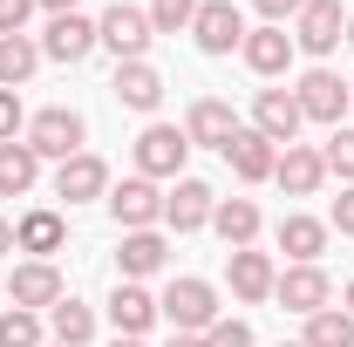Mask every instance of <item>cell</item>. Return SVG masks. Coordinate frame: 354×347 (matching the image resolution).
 <instances>
[{"instance_id": "1", "label": "cell", "mask_w": 354, "mask_h": 347, "mask_svg": "<svg viewBox=\"0 0 354 347\" xmlns=\"http://www.w3.org/2000/svg\"><path fill=\"white\" fill-rule=\"evenodd\" d=\"M95 41L109 48L116 62H150V41H157V28H150V14H143V7L116 0V7H102V21H95Z\"/></svg>"}, {"instance_id": "2", "label": "cell", "mask_w": 354, "mask_h": 347, "mask_svg": "<svg viewBox=\"0 0 354 347\" xmlns=\"http://www.w3.org/2000/svg\"><path fill=\"white\" fill-rule=\"evenodd\" d=\"M157 313L171 320V334H205L218 320V286L212 279H171L164 300H157Z\"/></svg>"}, {"instance_id": "3", "label": "cell", "mask_w": 354, "mask_h": 347, "mask_svg": "<svg viewBox=\"0 0 354 347\" xmlns=\"http://www.w3.org/2000/svg\"><path fill=\"white\" fill-rule=\"evenodd\" d=\"M88 143V123L75 109H41V116H28V150L41 157V164H68V157H82Z\"/></svg>"}, {"instance_id": "4", "label": "cell", "mask_w": 354, "mask_h": 347, "mask_svg": "<svg viewBox=\"0 0 354 347\" xmlns=\"http://www.w3.org/2000/svg\"><path fill=\"white\" fill-rule=\"evenodd\" d=\"M184 157H191V136L177 130V123H150V130L136 136V177H150V184H164V177H184Z\"/></svg>"}, {"instance_id": "5", "label": "cell", "mask_w": 354, "mask_h": 347, "mask_svg": "<svg viewBox=\"0 0 354 347\" xmlns=\"http://www.w3.org/2000/svg\"><path fill=\"white\" fill-rule=\"evenodd\" d=\"M109 218H116V232H157L164 225V191L150 184V177H123V184H109Z\"/></svg>"}, {"instance_id": "6", "label": "cell", "mask_w": 354, "mask_h": 347, "mask_svg": "<svg viewBox=\"0 0 354 347\" xmlns=\"http://www.w3.org/2000/svg\"><path fill=\"white\" fill-rule=\"evenodd\" d=\"M293 95H300V116H307V123H327V130H341V116L354 109L348 82H341L334 68H307V75L293 82Z\"/></svg>"}, {"instance_id": "7", "label": "cell", "mask_w": 354, "mask_h": 347, "mask_svg": "<svg viewBox=\"0 0 354 347\" xmlns=\"http://www.w3.org/2000/svg\"><path fill=\"white\" fill-rule=\"evenodd\" d=\"M191 41L205 48V55H239V48H245V14H239L232 0H198Z\"/></svg>"}, {"instance_id": "8", "label": "cell", "mask_w": 354, "mask_h": 347, "mask_svg": "<svg viewBox=\"0 0 354 347\" xmlns=\"http://www.w3.org/2000/svg\"><path fill=\"white\" fill-rule=\"evenodd\" d=\"M341 41H348V14H341V0H307L300 21H293V48H300V55H334Z\"/></svg>"}, {"instance_id": "9", "label": "cell", "mask_w": 354, "mask_h": 347, "mask_svg": "<svg viewBox=\"0 0 354 347\" xmlns=\"http://www.w3.org/2000/svg\"><path fill=\"white\" fill-rule=\"evenodd\" d=\"M300 123H307V116H300V95H293V88H259V95H252V130H259L266 143H279V150L300 143Z\"/></svg>"}, {"instance_id": "10", "label": "cell", "mask_w": 354, "mask_h": 347, "mask_svg": "<svg viewBox=\"0 0 354 347\" xmlns=\"http://www.w3.org/2000/svg\"><path fill=\"white\" fill-rule=\"evenodd\" d=\"M218 212V191L205 184V177H177L171 191H164V225L171 232H205Z\"/></svg>"}, {"instance_id": "11", "label": "cell", "mask_w": 354, "mask_h": 347, "mask_svg": "<svg viewBox=\"0 0 354 347\" xmlns=\"http://www.w3.org/2000/svg\"><path fill=\"white\" fill-rule=\"evenodd\" d=\"M95 21L88 14H48V28H41V62H88L95 55Z\"/></svg>"}, {"instance_id": "12", "label": "cell", "mask_w": 354, "mask_h": 347, "mask_svg": "<svg viewBox=\"0 0 354 347\" xmlns=\"http://www.w3.org/2000/svg\"><path fill=\"white\" fill-rule=\"evenodd\" d=\"M272 300L286 306V313H320V306H334V279L320 272V265H286L279 272V286H272Z\"/></svg>"}, {"instance_id": "13", "label": "cell", "mask_w": 354, "mask_h": 347, "mask_svg": "<svg viewBox=\"0 0 354 347\" xmlns=\"http://www.w3.org/2000/svg\"><path fill=\"white\" fill-rule=\"evenodd\" d=\"M55 198H68V205H95V198H109V164H102L95 150L55 164Z\"/></svg>"}, {"instance_id": "14", "label": "cell", "mask_w": 354, "mask_h": 347, "mask_svg": "<svg viewBox=\"0 0 354 347\" xmlns=\"http://www.w3.org/2000/svg\"><path fill=\"white\" fill-rule=\"evenodd\" d=\"M239 55H245V68H252V75H266V82H272V75H286V68H293V55H300V48H293V35H286V28H245V48H239Z\"/></svg>"}, {"instance_id": "15", "label": "cell", "mask_w": 354, "mask_h": 347, "mask_svg": "<svg viewBox=\"0 0 354 347\" xmlns=\"http://www.w3.org/2000/svg\"><path fill=\"white\" fill-rule=\"evenodd\" d=\"M239 130H245V123L232 116V102H218V95H198V102H191V116H184V136H191V150H198V143H205V150H225Z\"/></svg>"}, {"instance_id": "16", "label": "cell", "mask_w": 354, "mask_h": 347, "mask_svg": "<svg viewBox=\"0 0 354 347\" xmlns=\"http://www.w3.org/2000/svg\"><path fill=\"white\" fill-rule=\"evenodd\" d=\"M157 320H164V313H157V300H150L136 279H116V293H109V327H116L123 341H143Z\"/></svg>"}, {"instance_id": "17", "label": "cell", "mask_w": 354, "mask_h": 347, "mask_svg": "<svg viewBox=\"0 0 354 347\" xmlns=\"http://www.w3.org/2000/svg\"><path fill=\"white\" fill-rule=\"evenodd\" d=\"M7 300L28 306V313H48V306L62 300V272H55V259H28V265H14V279H7Z\"/></svg>"}, {"instance_id": "18", "label": "cell", "mask_w": 354, "mask_h": 347, "mask_svg": "<svg viewBox=\"0 0 354 347\" xmlns=\"http://www.w3.org/2000/svg\"><path fill=\"white\" fill-rule=\"evenodd\" d=\"M272 184H279L286 198H313V191L327 184L320 150H307V143H286V150H279V164H272Z\"/></svg>"}, {"instance_id": "19", "label": "cell", "mask_w": 354, "mask_h": 347, "mask_svg": "<svg viewBox=\"0 0 354 347\" xmlns=\"http://www.w3.org/2000/svg\"><path fill=\"white\" fill-rule=\"evenodd\" d=\"M225 164H232V177H239V184H266V177H272V164H279V143H266V136L245 123V130L225 143Z\"/></svg>"}, {"instance_id": "20", "label": "cell", "mask_w": 354, "mask_h": 347, "mask_svg": "<svg viewBox=\"0 0 354 347\" xmlns=\"http://www.w3.org/2000/svg\"><path fill=\"white\" fill-rule=\"evenodd\" d=\"M327 218H307V212H286L279 218V252L293 265H320V252H327Z\"/></svg>"}, {"instance_id": "21", "label": "cell", "mask_w": 354, "mask_h": 347, "mask_svg": "<svg viewBox=\"0 0 354 347\" xmlns=\"http://www.w3.org/2000/svg\"><path fill=\"white\" fill-rule=\"evenodd\" d=\"M171 259V245H164V232H123V245H116V279H150V272H164Z\"/></svg>"}, {"instance_id": "22", "label": "cell", "mask_w": 354, "mask_h": 347, "mask_svg": "<svg viewBox=\"0 0 354 347\" xmlns=\"http://www.w3.org/2000/svg\"><path fill=\"white\" fill-rule=\"evenodd\" d=\"M225 272H232V293H239V300H245V306L272 300V286H279V265L266 259V252H252V245H239Z\"/></svg>"}, {"instance_id": "23", "label": "cell", "mask_w": 354, "mask_h": 347, "mask_svg": "<svg viewBox=\"0 0 354 347\" xmlns=\"http://www.w3.org/2000/svg\"><path fill=\"white\" fill-rule=\"evenodd\" d=\"M62 238H68L62 212H21L14 218V252H28V259H55Z\"/></svg>"}, {"instance_id": "24", "label": "cell", "mask_w": 354, "mask_h": 347, "mask_svg": "<svg viewBox=\"0 0 354 347\" xmlns=\"http://www.w3.org/2000/svg\"><path fill=\"white\" fill-rule=\"evenodd\" d=\"M116 102L136 109V116H150V109L164 102V75H157L150 62H116Z\"/></svg>"}, {"instance_id": "25", "label": "cell", "mask_w": 354, "mask_h": 347, "mask_svg": "<svg viewBox=\"0 0 354 347\" xmlns=\"http://www.w3.org/2000/svg\"><path fill=\"white\" fill-rule=\"evenodd\" d=\"M48 341L55 347H88L95 341V306H82V300L62 293V300L48 306Z\"/></svg>"}, {"instance_id": "26", "label": "cell", "mask_w": 354, "mask_h": 347, "mask_svg": "<svg viewBox=\"0 0 354 347\" xmlns=\"http://www.w3.org/2000/svg\"><path fill=\"white\" fill-rule=\"evenodd\" d=\"M212 232H218L232 252H239V245H252V238H259V205H252V198H218Z\"/></svg>"}, {"instance_id": "27", "label": "cell", "mask_w": 354, "mask_h": 347, "mask_svg": "<svg viewBox=\"0 0 354 347\" xmlns=\"http://www.w3.org/2000/svg\"><path fill=\"white\" fill-rule=\"evenodd\" d=\"M35 177H41V157L28 150V136L21 143H0V198H28Z\"/></svg>"}, {"instance_id": "28", "label": "cell", "mask_w": 354, "mask_h": 347, "mask_svg": "<svg viewBox=\"0 0 354 347\" xmlns=\"http://www.w3.org/2000/svg\"><path fill=\"white\" fill-rule=\"evenodd\" d=\"M41 68V41L35 35H0V88H21Z\"/></svg>"}, {"instance_id": "29", "label": "cell", "mask_w": 354, "mask_h": 347, "mask_svg": "<svg viewBox=\"0 0 354 347\" xmlns=\"http://www.w3.org/2000/svg\"><path fill=\"white\" fill-rule=\"evenodd\" d=\"M300 347H354V313H348V306H320V313H307Z\"/></svg>"}, {"instance_id": "30", "label": "cell", "mask_w": 354, "mask_h": 347, "mask_svg": "<svg viewBox=\"0 0 354 347\" xmlns=\"http://www.w3.org/2000/svg\"><path fill=\"white\" fill-rule=\"evenodd\" d=\"M0 347H48L41 313H28V306H7V313H0Z\"/></svg>"}, {"instance_id": "31", "label": "cell", "mask_w": 354, "mask_h": 347, "mask_svg": "<svg viewBox=\"0 0 354 347\" xmlns=\"http://www.w3.org/2000/svg\"><path fill=\"white\" fill-rule=\"evenodd\" d=\"M143 14H150V28H157V35H191V21H198V0H150Z\"/></svg>"}, {"instance_id": "32", "label": "cell", "mask_w": 354, "mask_h": 347, "mask_svg": "<svg viewBox=\"0 0 354 347\" xmlns=\"http://www.w3.org/2000/svg\"><path fill=\"white\" fill-rule=\"evenodd\" d=\"M320 164H327V177H348V184H354V130H348V123H341V130L327 136Z\"/></svg>"}, {"instance_id": "33", "label": "cell", "mask_w": 354, "mask_h": 347, "mask_svg": "<svg viewBox=\"0 0 354 347\" xmlns=\"http://www.w3.org/2000/svg\"><path fill=\"white\" fill-rule=\"evenodd\" d=\"M28 116H21V88H0V143H21Z\"/></svg>"}, {"instance_id": "34", "label": "cell", "mask_w": 354, "mask_h": 347, "mask_svg": "<svg viewBox=\"0 0 354 347\" xmlns=\"http://www.w3.org/2000/svg\"><path fill=\"white\" fill-rule=\"evenodd\" d=\"M205 347H252V327H245V320H212V327H205Z\"/></svg>"}, {"instance_id": "35", "label": "cell", "mask_w": 354, "mask_h": 347, "mask_svg": "<svg viewBox=\"0 0 354 347\" xmlns=\"http://www.w3.org/2000/svg\"><path fill=\"white\" fill-rule=\"evenodd\" d=\"M35 21V0H0V35H28Z\"/></svg>"}, {"instance_id": "36", "label": "cell", "mask_w": 354, "mask_h": 347, "mask_svg": "<svg viewBox=\"0 0 354 347\" xmlns=\"http://www.w3.org/2000/svg\"><path fill=\"white\" fill-rule=\"evenodd\" d=\"M252 7H259L266 28H286V21H300V7H307V0H252Z\"/></svg>"}, {"instance_id": "37", "label": "cell", "mask_w": 354, "mask_h": 347, "mask_svg": "<svg viewBox=\"0 0 354 347\" xmlns=\"http://www.w3.org/2000/svg\"><path fill=\"white\" fill-rule=\"evenodd\" d=\"M327 225H334L341 238H354V184L341 191V198H334V212H327Z\"/></svg>"}, {"instance_id": "38", "label": "cell", "mask_w": 354, "mask_h": 347, "mask_svg": "<svg viewBox=\"0 0 354 347\" xmlns=\"http://www.w3.org/2000/svg\"><path fill=\"white\" fill-rule=\"evenodd\" d=\"M41 14H75V0H35Z\"/></svg>"}, {"instance_id": "39", "label": "cell", "mask_w": 354, "mask_h": 347, "mask_svg": "<svg viewBox=\"0 0 354 347\" xmlns=\"http://www.w3.org/2000/svg\"><path fill=\"white\" fill-rule=\"evenodd\" d=\"M7 252H14V225L0 218V259H7Z\"/></svg>"}, {"instance_id": "40", "label": "cell", "mask_w": 354, "mask_h": 347, "mask_svg": "<svg viewBox=\"0 0 354 347\" xmlns=\"http://www.w3.org/2000/svg\"><path fill=\"white\" fill-rule=\"evenodd\" d=\"M171 347H205V334H171Z\"/></svg>"}, {"instance_id": "41", "label": "cell", "mask_w": 354, "mask_h": 347, "mask_svg": "<svg viewBox=\"0 0 354 347\" xmlns=\"http://www.w3.org/2000/svg\"><path fill=\"white\" fill-rule=\"evenodd\" d=\"M341 306H348V313H354V279H348V286H341Z\"/></svg>"}, {"instance_id": "42", "label": "cell", "mask_w": 354, "mask_h": 347, "mask_svg": "<svg viewBox=\"0 0 354 347\" xmlns=\"http://www.w3.org/2000/svg\"><path fill=\"white\" fill-rule=\"evenodd\" d=\"M109 347H143V341H123V334H116V341H109Z\"/></svg>"}, {"instance_id": "43", "label": "cell", "mask_w": 354, "mask_h": 347, "mask_svg": "<svg viewBox=\"0 0 354 347\" xmlns=\"http://www.w3.org/2000/svg\"><path fill=\"white\" fill-rule=\"evenodd\" d=\"M348 48H354V14H348Z\"/></svg>"}, {"instance_id": "44", "label": "cell", "mask_w": 354, "mask_h": 347, "mask_svg": "<svg viewBox=\"0 0 354 347\" xmlns=\"http://www.w3.org/2000/svg\"><path fill=\"white\" fill-rule=\"evenodd\" d=\"M279 347H300V341H279Z\"/></svg>"}, {"instance_id": "45", "label": "cell", "mask_w": 354, "mask_h": 347, "mask_svg": "<svg viewBox=\"0 0 354 347\" xmlns=\"http://www.w3.org/2000/svg\"><path fill=\"white\" fill-rule=\"evenodd\" d=\"M348 95H354V82H348Z\"/></svg>"}, {"instance_id": "46", "label": "cell", "mask_w": 354, "mask_h": 347, "mask_svg": "<svg viewBox=\"0 0 354 347\" xmlns=\"http://www.w3.org/2000/svg\"><path fill=\"white\" fill-rule=\"evenodd\" d=\"M48 347H55V341H48Z\"/></svg>"}]
</instances>
